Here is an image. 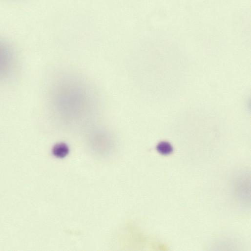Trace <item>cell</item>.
Returning a JSON list of instances; mask_svg holds the SVG:
<instances>
[{
    "label": "cell",
    "mask_w": 251,
    "mask_h": 251,
    "mask_svg": "<svg viewBox=\"0 0 251 251\" xmlns=\"http://www.w3.org/2000/svg\"><path fill=\"white\" fill-rule=\"evenodd\" d=\"M94 98L87 86L69 75L57 78L49 93L52 113L63 126L76 114L91 110L95 105Z\"/></svg>",
    "instance_id": "cell-1"
},
{
    "label": "cell",
    "mask_w": 251,
    "mask_h": 251,
    "mask_svg": "<svg viewBox=\"0 0 251 251\" xmlns=\"http://www.w3.org/2000/svg\"><path fill=\"white\" fill-rule=\"evenodd\" d=\"M52 153L56 157L63 158L69 153V148L64 143L58 144L56 145L53 148Z\"/></svg>",
    "instance_id": "cell-3"
},
{
    "label": "cell",
    "mask_w": 251,
    "mask_h": 251,
    "mask_svg": "<svg viewBox=\"0 0 251 251\" xmlns=\"http://www.w3.org/2000/svg\"><path fill=\"white\" fill-rule=\"evenodd\" d=\"M0 75L1 79H8L14 70L15 59L11 47L6 42H0Z\"/></svg>",
    "instance_id": "cell-2"
},
{
    "label": "cell",
    "mask_w": 251,
    "mask_h": 251,
    "mask_svg": "<svg viewBox=\"0 0 251 251\" xmlns=\"http://www.w3.org/2000/svg\"><path fill=\"white\" fill-rule=\"evenodd\" d=\"M157 151L161 154L167 155L173 152V147L168 142L163 141L160 142L156 146Z\"/></svg>",
    "instance_id": "cell-4"
}]
</instances>
